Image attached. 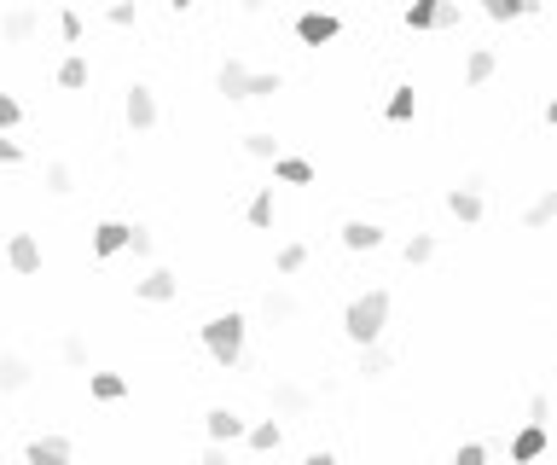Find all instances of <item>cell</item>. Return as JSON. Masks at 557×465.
<instances>
[{
    "label": "cell",
    "instance_id": "4fadbf2b",
    "mask_svg": "<svg viewBox=\"0 0 557 465\" xmlns=\"http://www.w3.org/2000/svg\"><path fill=\"white\" fill-rule=\"evenodd\" d=\"M30 378H35V366L23 361V355L0 349V390H6V396H12V390H23V384H30Z\"/></svg>",
    "mask_w": 557,
    "mask_h": 465
},
{
    "label": "cell",
    "instance_id": "ba28073f",
    "mask_svg": "<svg viewBox=\"0 0 557 465\" xmlns=\"http://www.w3.org/2000/svg\"><path fill=\"white\" fill-rule=\"evenodd\" d=\"M250 76H256V70L244 65V58H227V65L215 70V88L227 93V100H250Z\"/></svg>",
    "mask_w": 557,
    "mask_h": 465
},
{
    "label": "cell",
    "instance_id": "7bdbcfd3",
    "mask_svg": "<svg viewBox=\"0 0 557 465\" xmlns=\"http://www.w3.org/2000/svg\"><path fill=\"white\" fill-rule=\"evenodd\" d=\"M302 465H337V454H331V448H314V454H308Z\"/></svg>",
    "mask_w": 557,
    "mask_h": 465
},
{
    "label": "cell",
    "instance_id": "d6a6232c",
    "mask_svg": "<svg viewBox=\"0 0 557 465\" xmlns=\"http://www.w3.org/2000/svg\"><path fill=\"white\" fill-rule=\"evenodd\" d=\"M302 262H308V244H279V262H274L279 274H296Z\"/></svg>",
    "mask_w": 557,
    "mask_h": 465
},
{
    "label": "cell",
    "instance_id": "f6af8a7d",
    "mask_svg": "<svg viewBox=\"0 0 557 465\" xmlns=\"http://www.w3.org/2000/svg\"><path fill=\"white\" fill-rule=\"evenodd\" d=\"M239 6H244V12H267V0H239Z\"/></svg>",
    "mask_w": 557,
    "mask_h": 465
},
{
    "label": "cell",
    "instance_id": "6da1fadb",
    "mask_svg": "<svg viewBox=\"0 0 557 465\" xmlns=\"http://www.w3.org/2000/svg\"><path fill=\"white\" fill-rule=\"evenodd\" d=\"M383 326H389V291L383 285H371V291H361V297L349 303V314H343V332L354 338V344H378L383 338Z\"/></svg>",
    "mask_w": 557,
    "mask_h": 465
},
{
    "label": "cell",
    "instance_id": "7c38bea8",
    "mask_svg": "<svg viewBox=\"0 0 557 465\" xmlns=\"http://www.w3.org/2000/svg\"><path fill=\"white\" fill-rule=\"evenodd\" d=\"M308 408H314V396H308L302 384H274V413H284V419H302Z\"/></svg>",
    "mask_w": 557,
    "mask_h": 465
},
{
    "label": "cell",
    "instance_id": "7402d4cb",
    "mask_svg": "<svg viewBox=\"0 0 557 465\" xmlns=\"http://www.w3.org/2000/svg\"><path fill=\"white\" fill-rule=\"evenodd\" d=\"M296 309H302V303H296L291 291H279V285H274V291L262 297V314H267L274 326H279V320H296Z\"/></svg>",
    "mask_w": 557,
    "mask_h": 465
},
{
    "label": "cell",
    "instance_id": "7a4b0ae2",
    "mask_svg": "<svg viewBox=\"0 0 557 465\" xmlns=\"http://www.w3.org/2000/svg\"><path fill=\"white\" fill-rule=\"evenodd\" d=\"M244 314H215V320L204 326V349H209V361L221 366V373H232V366L244 361Z\"/></svg>",
    "mask_w": 557,
    "mask_h": 465
},
{
    "label": "cell",
    "instance_id": "f546056e",
    "mask_svg": "<svg viewBox=\"0 0 557 465\" xmlns=\"http://www.w3.org/2000/svg\"><path fill=\"white\" fill-rule=\"evenodd\" d=\"M58 88H88V58H65L58 65Z\"/></svg>",
    "mask_w": 557,
    "mask_h": 465
},
{
    "label": "cell",
    "instance_id": "836d02e7",
    "mask_svg": "<svg viewBox=\"0 0 557 465\" xmlns=\"http://www.w3.org/2000/svg\"><path fill=\"white\" fill-rule=\"evenodd\" d=\"M267 93H279V70H256L250 76V100H267Z\"/></svg>",
    "mask_w": 557,
    "mask_h": 465
},
{
    "label": "cell",
    "instance_id": "4dcf8cb0",
    "mask_svg": "<svg viewBox=\"0 0 557 465\" xmlns=\"http://www.w3.org/2000/svg\"><path fill=\"white\" fill-rule=\"evenodd\" d=\"M482 12L493 23H511V18H523V0H482Z\"/></svg>",
    "mask_w": 557,
    "mask_h": 465
},
{
    "label": "cell",
    "instance_id": "2e32d148",
    "mask_svg": "<svg viewBox=\"0 0 557 465\" xmlns=\"http://www.w3.org/2000/svg\"><path fill=\"white\" fill-rule=\"evenodd\" d=\"M343 244H349V250H378L383 227L378 222H343Z\"/></svg>",
    "mask_w": 557,
    "mask_h": 465
},
{
    "label": "cell",
    "instance_id": "277c9868",
    "mask_svg": "<svg viewBox=\"0 0 557 465\" xmlns=\"http://www.w3.org/2000/svg\"><path fill=\"white\" fill-rule=\"evenodd\" d=\"M122 117H128V128H134V134L157 128V93L145 88V82H134V88H128V100H122Z\"/></svg>",
    "mask_w": 557,
    "mask_h": 465
},
{
    "label": "cell",
    "instance_id": "e575fe53",
    "mask_svg": "<svg viewBox=\"0 0 557 465\" xmlns=\"http://www.w3.org/2000/svg\"><path fill=\"white\" fill-rule=\"evenodd\" d=\"M18 122H23V105L12 100V93H0V134H6V128H18Z\"/></svg>",
    "mask_w": 557,
    "mask_h": 465
},
{
    "label": "cell",
    "instance_id": "44dd1931",
    "mask_svg": "<svg viewBox=\"0 0 557 465\" xmlns=\"http://www.w3.org/2000/svg\"><path fill=\"white\" fill-rule=\"evenodd\" d=\"M552 222H557V187H546V192H540V198L523 210V227H552Z\"/></svg>",
    "mask_w": 557,
    "mask_h": 465
},
{
    "label": "cell",
    "instance_id": "60d3db41",
    "mask_svg": "<svg viewBox=\"0 0 557 465\" xmlns=\"http://www.w3.org/2000/svg\"><path fill=\"white\" fill-rule=\"evenodd\" d=\"M204 465H232V454H227V443H209V448H204Z\"/></svg>",
    "mask_w": 557,
    "mask_h": 465
},
{
    "label": "cell",
    "instance_id": "9a60e30c",
    "mask_svg": "<svg viewBox=\"0 0 557 465\" xmlns=\"http://www.w3.org/2000/svg\"><path fill=\"white\" fill-rule=\"evenodd\" d=\"M128 250V222H99L93 227V256H117Z\"/></svg>",
    "mask_w": 557,
    "mask_h": 465
},
{
    "label": "cell",
    "instance_id": "1f68e13d",
    "mask_svg": "<svg viewBox=\"0 0 557 465\" xmlns=\"http://www.w3.org/2000/svg\"><path fill=\"white\" fill-rule=\"evenodd\" d=\"M244 152H250V157H267V163H274V157H279V140H274V134H244Z\"/></svg>",
    "mask_w": 557,
    "mask_h": 465
},
{
    "label": "cell",
    "instance_id": "8d00e7d4",
    "mask_svg": "<svg viewBox=\"0 0 557 465\" xmlns=\"http://www.w3.org/2000/svg\"><path fill=\"white\" fill-rule=\"evenodd\" d=\"M152 244H157L152 227H128V250H134V256H152Z\"/></svg>",
    "mask_w": 557,
    "mask_h": 465
},
{
    "label": "cell",
    "instance_id": "603a6c76",
    "mask_svg": "<svg viewBox=\"0 0 557 465\" xmlns=\"http://www.w3.org/2000/svg\"><path fill=\"white\" fill-rule=\"evenodd\" d=\"M493 70H500V58H493V53H488V47H476V53H470V58H465V82H470V88H482V82H488V76H493Z\"/></svg>",
    "mask_w": 557,
    "mask_h": 465
},
{
    "label": "cell",
    "instance_id": "9c48e42d",
    "mask_svg": "<svg viewBox=\"0 0 557 465\" xmlns=\"http://www.w3.org/2000/svg\"><path fill=\"white\" fill-rule=\"evenodd\" d=\"M23 460L30 465H70V443L65 436H35V443L23 448Z\"/></svg>",
    "mask_w": 557,
    "mask_h": 465
},
{
    "label": "cell",
    "instance_id": "74e56055",
    "mask_svg": "<svg viewBox=\"0 0 557 465\" xmlns=\"http://www.w3.org/2000/svg\"><path fill=\"white\" fill-rule=\"evenodd\" d=\"M546 419H552V396H546V390H540V396L528 401V425H546Z\"/></svg>",
    "mask_w": 557,
    "mask_h": 465
},
{
    "label": "cell",
    "instance_id": "83f0119b",
    "mask_svg": "<svg viewBox=\"0 0 557 465\" xmlns=\"http://www.w3.org/2000/svg\"><path fill=\"white\" fill-rule=\"evenodd\" d=\"M47 192H53V198H70V192H76V175H70V163H47Z\"/></svg>",
    "mask_w": 557,
    "mask_h": 465
},
{
    "label": "cell",
    "instance_id": "4316f807",
    "mask_svg": "<svg viewBox=\"0 0 557 465\" xmlns=\"http://www.w3.org/2000/svg\"><path fill=\"white\" fill-rule=\"evenodd\" d=\"M389 366H395V355L383 349V344H366V349H361V373H366V378H383Z\"/></svg>",
    "mask_w": 557,
    "mask_h": 465
},
{
    "label": "cell",
    "instance_id": "d590c367",
    "mask_svg": "<svg viewBox=\"0 0 557 465\" xmlns=\"http://www.w3.org/2000/svg\"><path fill=\"white\" fill-rule=\"evenodd\" d=\"M453 465H488V448H482V443H459V454H453Z\"/></svg>",
    "mask_w": 557,
    "mask_h": 465
},
{
    "label": "cell",
    "instance_id": "cb8c5ba5",
    "mask_svg": "<svg viewBox=\"0 0 557 465\" xmlns=\"http://www.w3.org/2000/svg\"><path fill=\"white\" fill-rule=\"evenodd\" d=\"M244 443L256 448V454H274V448L284 443V431H279V419H267V425H250V431H244Z\"/></svg>",
    "mask_w": 557,
    "mask_h": 465
},
{
    "label": "cell",
    "instance_id": "52a82bcc",
    "mask_svg": "<svg viewBox=\"0 0 557 465\" xmlns=\"http://www.w3.org/2000/svg\"><path fill=\"white\" fill-rule=\"evenodd\" d=\"M175 291H180V279L169 268H152L145 279H134V297L140 303H175Z\"/></svg>",
    "mask_w": 557,
    "mask_h": 465
},
{
    "label": "cell",
    "instance_id": "484cf974",
    "mask_svg": "<svg viewBox=\"0 0 557 465\" xmlns=\"http://www.w3.org/2000/svg\"><path fill=\"white\" fill-rule=\"evenodd\" d=\"M401 256H406V262H413V268H424L430 256H436V232H413V239L401 244Z\"/></svg>",
    "mask_w": 557,
    "mask_h": 465
},
{
    "label": "cell",
    "instance_id": "b9f144b4",
    "mask_svg": "<svg viewBox=\"0 0 557 465\" xmlns=\"http://www.w3.org/2000/svg\"><path fill=\"white\" fill-rule=\"evenodd\" d=\"M0 163H6V169L23 163V145H18V140H0Z\"/></svg>",
    "mask_w": 557,
    "mask_h": 465
},
{
    "label": "cell",
    "instance_id": "30bf717a",
    "mask_svg": "<svg viewBox=\"0 0 557 465\" xmlns=\"http://www.w3.org/2000/svg\"><path fill=\"white\" fill-rule=\"evenodd\" d=\"M35 30H41V12L35 6H12L6 18H0V35H6V41H30Z\"/></svg>",
    "mask_w": 557,
    "mask_h": 465
},
{
    "label": "cell",
    "instance_id": "ee69618b",
    "mask_svg": "<svg viewBox=\"0 0 557 465\" xmlns=\"http://www.w3.org/2000/svg\"><path fill=\"white\" fill-rule=\"evenodd\" d=\"M546 12V0H523V18H540Z\"/></svg>",
    "mask_w": 557,
    "mask_h": 465
},
{
    "label": "cell",
    "instance_id": "8fae6325",
    "mask_svg": "<svg viewBox=\"0 0 557 465\" xmlns=\"http://www.w3.org/2000/svg\"><path fill=\"white\" fill-rule=\"evenodd\" d=\"M204 425H209V443H239V436H244V419L232 408H209Z\"/></svg>",
    "mask_w": 557,
    "mask_h": 465
},
{
    "label": "cell",
    "instance_id": "ac0fdd59",
    "mask_svg": "<svg viewBox=\"0 0 557 465\" xmlns=\"http://www.w3.org/2000/svg\"><path fill=\"white\" fill-rule=\"evenodd\" d=\"M448 210L459 215L465 227H476V222H482V192H465V187H453V192H448Z\"/></svg>",
    "mask_w": 557,
    "mask_h": 465
},
{
    "label": "cell",
    "instance_id": "8992f818",
    "mask_svg": "<svg viewBox=\"0 0 557 465\" xmlns=\"http://www.w3.org/2000/svg\"><path fill=\"white\" fill-rule=\"evenodd\" d=\"M6 268L12 274H41V244H35L30 232H12L6 239Z\"/></svg>",
    "mask_w": 557,
    "mask_h": 465
},
{
    "label": "cell",
    "instance_id": "3957f363",
    "mask_svg": "<svg viewBox=\"0 0 557 465\" xmlns=\"http://www.w3.org/2000/svg\"><path fill=\"white\" fill-rule=\"evenodd\" d=\"M406 18V30H453V23H459V0H413V6L401 12Z\"/></svg>",
    "mask_w": 557,
    "mask_h": 465
},
{
    "label": "cell",
    "instance_id": "f35d334b",
    "mask_svg": "<svg viewBox=\"0 0 557 465\" xmlns=\"http://www.w3.org/2000/svg\"><path fill=\"white\" fill-rule=\"evenodd\" d=\"M58 35H65V41H82V18H76V12H58Z\"/></svg>",
    "mask_w": 557,
    "mask_h": 465
},
{
    "label": "cell",
    "instance_id": "d4e9b609",
    "mask_svg": "<svg viewBox=\"0 0 557 465\" xmlns=\"http://www.w3.org/2000/svg\"><path fill=\"white\" fill-rule=\"evenodd\" d=\"M244 222H250V227H274V187H262L250 204H244Z\"/></svg>",
    "mask_w": 557,
    "mask_h": 465
},
{
    "label": "cell",
    "instance_id": "ab89813d",
    "mask_svg": "<svg viewBox=\"0 0 557 465\" xmlns=\"http://www.w3.org/2000/svg\"><path fill=\"white\" fill-rule=\"evenodd\" d=\"M105 18H110V23H117V30H128V23H134V6H128V0H117V6H110V12H105Z\"/></svg>",
    "mask_w": 557,
    "mask_h": 465
},
{
    "label": "cell",
    "instance_id": "5bb4252c",
    "mask_svg": "<svg viewBox=\"0 0 557 465\" xmlns=\"http://www.w3.org/2000/svg\"><path fill=\"white\" fill-rule=\"evenodd\" d=\"M540 454H546V425H523L517 443H511V460L528 465V460H540Z\"/></svg>",
    "mask_w": 557,
    "mask_h": 465
},
{
    "label": "cell",
    "instance_id": "e0dca14e",
    "mask_svg": "<svg viewBox=\"0 0 557 465\" xmlns=\"http://www.w3.org/2000/svg\"><path fill=\"white\" fill-rule=\"evenodd\" d=\"M413 111H418V88L401 82V88L389 93V105H383V117H389V122H413Z\"/></svg>",
    "mask_w": 557,
    "mask_h": 465
},
{
    "label": "cell",
    "instance_id": "bcb514c9",
    "mask_svg": "<svg viewBox=\"0 0 557 465\" xmlns=\"http://www.w3.org/2000/svg\"><path fill=\"white\" fill-rule=\"evenodd\" d=\"M169 6H175V12H186V6H192V0H169Z\"/></svg>",
    "mask_w": 557,
    "mask_h": 465
},
{
    "label": "cell",
    "instance_id": "f1b7e54d",
    "mask_svg": "<svg viewBox=\"0 0 557 465\" xmlns=\"http://www.w3.org/2000/svg\"><path fill=\"white\" fill-rule=\"evenodd\" d=\"M58 355H65V366H93V355H88V338H58Z\"/></svg>",
    "mask_w": 557,
    "mask_h": 465
},
{
    "label": "cell",
    "instance_id": "ffe728a7",
    "mask_svg": "<svg viewBox=\"0 0 557 465\" xmlns=\"http://www.w3.org/2000/svg\"><path fill=\"white\" fill-rule=\"evenodd\" d=\"M274 175L284 187H308V180H314V163H308V157H274Z\"/></svg>",
    "mask_w": 557,
    "mask_h": 465
},
{
    "label": "cell",
    "instance_id": "5b68a950",
    "mask_svg": "<svg viewBox=\"0 0 557 465\" xmlns=\"http://www.w3.org/2000/svg\"><path fill=\"white\" fill-rule=\"evenodd\" d=\"M343 35V18H331V12H302L296 18V41L302 47H326V41H337Z\"/></svg>",
    "mask_w": 557,
    "mask_h": 465
},
{
    "label": "cell",
    "instance_id": "d6986e66",
    "mask_svg": "<svg viewBox=\"0 0 557 465\" xmlns=\"http://www.w3.org/2000/svg\"><path fill=\"white\" fill-rule=\"evenodd\" d=\"M88 390H93V401H122L128 396V378L122 373H88Z\"/></svg>",
    "mask_w": 557,
    "mask_h": 465
}]
</instances>
